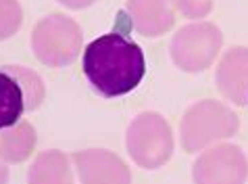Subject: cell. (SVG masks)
<instances>
[{
	"mask_svg": "<svg viewBox=\"0 0 248 184\" xmlns=\"http://www.w3.org/2000/svg\"><path fill=\"white\" fill-rule=\"evenodd\" d=\"M38 134L27 119L0 130V157L6 163H23L36 149Z\"/></svg>",
	"mask_w": 248,
	"mask_h": 184,
	"instance_id": "11",
	"label": "cell"
},
{
	"mask_svg": "<svg viewBox=\"0 0 248 184\" xmlns=\"http://www.w3.org/2000/svg\"><path fill=\"white\" fill-rule=\"evenodd\" d=\"M81 184H132V172L119 155L107 149H86L73 153Z\"/></svg>",
	"mask_w": 248,
	"mask_h": 184,
	"instance_id": "7",
	"label": "cell"
},
{
	"mask_svg": "<svg viewBox=\"0 0 248 184\" xmlns=\"http://www.w3.org/2000/svg\"><path fill=\"white\" fill-rule=\"evenodd\" d=\"M238 128L240 117L227 105L211 99L198 100L182 117V147L188 153H196L217 140L230 138L238 132Z\"/></svg>",
	"mask_w": 248,
	"mask_h": 184,
	"instance_id": "2",
	"label": "cell"
},
{
	"mask_svg": "<svg viewBox=\"0 0 248 184\" xmlns=\"http://www.w3.org/2000/svg\"><path fill=\"white\" fill-rule=\"evenodd\" d=\"M6 69H9L13 76L19 80V84H21L25 99H27V111H36V109L42 105L44 94H46L42 78H40L36 71L27 69V67H21V65H6Z\"/></svg>",
	"mask_w": 248,
	"mask_h": 184,
	"instance_id": "13",
	"label": "cell"
},
{
	"mask_svg": "<svg viewBox=\"0 0 248 184\" xmlns=\"http://www.w3.org/2000/svg\"><path fill=\"white\" fill-rule=\"evenodd\" d=\"M171 2L188 19H202L213 11V0H171Z\"/></svg>",
	"mask_w": 248,
	"mask_h": 184,
	"instance_id": "15",
	"label": "cell"
},
{
	"mask_svg": "<svg viewBox=\"0 0 248 184\" xmlns=\"http://www.w3.org/2000/svg\"><path fill=\"white\" fill-rule=\"evenodd\" d=\"M248 159L236 145H219L204 151L192 166L194 184H244Z\"/></svg>",
	"mask_w": 248,
	"mask_h": 184,
	"instance_id": "6",
	"label": "cell"
},
{
	"mask_svg": "<svg viewBox=\"0 0 248 184\" xmlns=\"http://www.w3.org/2000/svg\"><path fill=\"white\" fill-rule=\"evenodd\" d=\"M223 46V33L215 23H190L175 32L169 52L182 71L196 73L217 59Z\"/></svg>",
	"mask_w": 248,
	"mask_h": 184,
	"instance_id": "5",
	"label": "cell"
},
{
	"mask_svg": "<svg viewBox=\"0 0 248 184\" xmlns=\"http://www.w3.org/2000/svg\"><path fill=\"white\" fill-rule=\"evenodd\" d=\"M81 27L71 17L52 13L40 19L31 32V50L42 65L65 67L79 57Z\"/></svg>",
	"mask_w": 248,
	"mask_h": 184,
	"instance_id": "3",
	"label": "cell"
},
{
	"mask_svg": "<svg viewBox=\"0 0 248 184\" xmlns=\"http://www.w3.org/2000/svg\"><path fill=\"white\" fill-rule=\"evenodd\" d=\"M6 180H9V166L0 157V184H6Z\"/></svg>",
	"mask_w": 248,
	"mask_h": 184,
	"instance_id": "17",
	"label": "cell"
},
{
	"mask_svg": "<svg viewBox=\"0 0 248 184\" xmlns=\"http://www.w3.org/2000/svg\"><path fill=\"white\" fill-rule=\"evenodd\" d=\"M27 184H73L69 157L59 149L38 153L27 172Z\"/></svg>",
	"mask_w": 248,
	"mask_h": 184,
	"instance_id": "10",
	"label": "cell"
},
{
	"mask_svg": "<svg viewBox=\"0 0 248 184\" xmlns=\"http://www.w3.org/2000/svg\"><path fill=\"white\" fill-rule=\"evenodd\" d=\"M23 23V9L19 0H0V40L15 36Z\"/></svg>",
	"mask_w": 248,
	"mask_h": 184,
	"instance_id": "14",
	"label": "cell"
},
{
	"mask_svg": "<svg viewBox=\"0 0 248 184\" xmlns=\"http://www.w3.org/2000/svg\"><path fill=\"white\" fill-rule=\"evenodd\" d=\"M63 6L67 9H75V11H81V9H88L90 4H94L96 0H59Z\"/></svg>",
	"mask_w": 248,
	"mask_h": 184,
	"instance_id": "16",
	"label": "cell"
},
{
	"mask_svg": "<svg viewBox=\"0 0 248 184\" xmlns=\"http://www.w3.org/2000/svg\"><path fill=\"white\" fill-rule=\"evenodd\" d=\"M127 153L144 169L165 166L173 153V132L169 121L158 113L146 111L132 119L125 134Z\"/></svg>",
	"mask_w": 248,
	"mask_h": 184,
	"instance_id": "4",
	"label": "cell"
},
{
	"mask_svg": "<svg viewBox=\"0 0 248 184\" xmlns=\"http://www.w3.org/2000/svg\"><path fill=\"white\" fill-rule=\"evenodd\" d=\"M129 23L142 36H163L173 27V2L171 0H127Z\"/></svg>",
	"mask_w": 248,
	"mask_h": 184,
	"instance_id": "9",
	"label": "cell"
},
{
	"mask_svg": "<svg viewBox=\"0 0 248 184\" xmlns=\"http://www.w3.org/2000/svg\"><path fill=\"white\" fill-rule=\"evenodd\" d=\"M81 65L90 86L105 99L129 94L146 73L144 50L121 32L92 40L84 50Z\"/></svg>",
	"mask_w": 248,
	"mask_h": 184,
	"instance_id": "1",
	"label": "cell"
},
{
	"mask_svg": "<svg viewBox=\"0 0 248 184\" xmlns=\"http://www.w3.org/2000/svg\"><path fill=\"white\" fill-rule=\"evenodd\" d=\"M23 111H27V99L19 80L2 67L0 69V130L21 121Z\"/></svg>",
	"mask_w": 248,
	"mask_h": 184,
	"instance_id": "12",
	"label": "cell"
},
{
	"mask_svg": "<svg viewBox=\"0 0 248 184\" xmlns=\"http://www.w3.org/2000/svg\"><path fill=\"white\" fill-rule=\"evenodd\" d=\"M215 82L219 92L233 105H246L248 100V49L233 46L217 65Z\"/></svg>",
	"mask_w": 248,
	"mask_h": 184,
	"instance_id": "8",
	"label": "cell"
}]
</instances>
